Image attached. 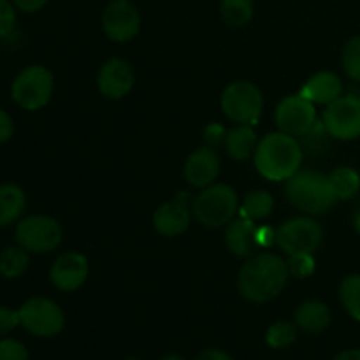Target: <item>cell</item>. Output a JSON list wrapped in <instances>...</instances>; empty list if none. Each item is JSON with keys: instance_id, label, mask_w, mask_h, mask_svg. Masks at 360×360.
I'll return each mask as SVG.
<instances>
[{"instance_id": "cell-26", "label": "cell", "mask_w": 360, "mask_h": 360, "mask_svg": "<svg viewBox=\"0 0 360 360\" xmlns=\"http://www.w3.org/2000/svg\"><path fill=\"white\" fill-rule=\"evenodd\" d=\"M340 297L347 311L360 322V274H350L340 287Z\"/></svg>"}, {"instance_id": "cell-24", "label": "cell", "mask_w": 360, "mask_h": 360, "mask_svg": "<svg viewBox=\"0 0 360 360\" xmlns=\"http://www.w3.org/2000/svg\"><path fill=\"white\" fill-rule=\"evenodd\" d=\"M28 267V252L23 246H9L0 253V274L4 278L21 276Z\"/></svg>"}, {"instance_id": "cell-30", "label": "cell", "mask_w": 360, "mask_h": 360, "mask_svg": "<svg viewBox=\"0 0 360 360\" xmlns=\"http://www.w3.org/2000/svg\"><path fill=\"white\" fill-rule=\"evenodd\" d=\"M0 360H28V352L20 341L2 340L0 341Z\"/></svg>"}, {"instance_id": "cell-34", "label": "cell", "mask_w": 360, "mask_h": 360, "mask_svg": "<svg viewBox=\"0 0 360 360\" xmlns=\"http://www.w3.org/2000/svg\"><path fill=\"white\" fill-rule=\"evenodd\" d=\"M255 239L259 248H269V246H273L276 243V231L273 227H269V225L257 227Z\"/></svg>"}, {"instance_id": "cell-14", "label": "cell", "mask_w": 360, "mask_h": 360, "mask_svg": "<svg viewBox=\"0 0 360 360\" xmlns=\"http://www.w3.org/2000/svg\"><path fill=\"white\" fill-rule=\"evenodd\" d=\"M51 283L62 292H74L86 281L88 260L77 252H69L60 255L49 271Z\"/></svg>"}, {"instance_id": "cell-6", "label": "cell", "mask_w": 360, "mask_h": 360, "mask_svg": "<svg viewBox=\"0 0 360 360\" xmlns=\"http://www.w3.org/2000/svg\"><path fill=\"white\" fill-rule=\"evenodd\" d=\"M262 91L250 81L231 83L221 94V109L225 116L238 125H255L262 115Z\"/></svg>"}, {"instance_id": "cell-36", "label": "cell", "mask_w": 360, "mask_h": 360, "mask_svg": "<svg viewBox=\"0 0 360 360\" xmlns=\"http://www.w3.org/2000/svg\"><path fill=\"white\" fill-rule=\"evenodd\" d=\"M48 0H13L14 6L18 7L23 13H35V11H41L46 6Z\"/></svg>"}, {"instance_id": "cell-37", "label": "cell", "mask_w": 360, "mask_h": 360, "mask_svg": "<svg viewBox=\"0 0 360 360\" xmlns=\"http://www.w3.org/2000/svg\"><path fill=\"white\" fill-rule=\"evenodd\" d=\"M197 360H232L231 355L225 354L221 350H206L204 354L199 355Z\"/></svg>"}, {"instance_id": "cell-20", "label": "cell", "mask_w": 360, "mask_h": 360, "mask_svg": "<svg viewBox=\"0 0 360 360\" xmlns=\"http://www.w3.org/2000/svg\"><path fill=\"white\" fill-rule=\"evenodd\" d=\"M257 134L252 125H238L225 136V151L234 160H246L257 150Z\"/></svg>"}, {"instance_id": "cell-12", "label": "cell", "mask_w": 360, "mask_h": 360, "mask_svg": "<svg viewBox=\"0 0 360 360\" xmlns=\"http://www.w3.org/2000/svg\"><path fill=\"white\" fill-rule=\"evenodd\" d=\"M102 28L115 42H129L139 34V11L129 0H112L102 14Z\"/></svg>"}, {"instance_id": "cell-19", "label": "cell", "mask_w": 360, "mask_h": 360, "mask_svg": "<svg viewBox=\"0 0 360 360\" xmlns=\"http://www.w3.org/2000/svg\"><path fill=\"white\" fill-rule=\"evenodd\" d=\"M295 323L302 330L319 334L330 323V309L320 301H304L295 309Z\"/></svg>"}, {"instance_id": "cell-2", "label": "cell", "mask_w": 360, "mask_h": 360, "mask_svg": "<svg viewBox=\"0 0 360 360\" xmlns=\"http://www.w3.org/2000/svg\"><path fill=\"white\" fill-rule=\"evenodd\" d=\"M253 162L260 176L269 181H287L301 169L302 148L295 137L278 130L259 141Z\"/></svg>"}, {"instance_id": "cell-23", "label": "cell", "mask_w": 360, "mask_h": 360, "mask_svg": "<svg viewBox=\"0 0 360 360\" xmlns=\"http://www.w3.org/2000/svg\"><path fill=\"white\" fill-rule=\"evenodd\" d=\"M330 185L338 199L348 200L355 197L360 190V174L352 167H338L329 174Z\"/></svg>"}, {"instance_id": "cell-15", "label": "cell", "mask_w": 360, "mask_h": 360, "mask_svg": "<svg viewBox=\"0 0 360 360\" xmlns=\"http://www.w3.org/2000/svg\"><path fill=\"white\" fill-rule=\"evenodd\" d=\"M188 192H181V195L176 197L171 202H165L155 211L153 225L158 234L165 238H176L181 236L188 229L192 221V213L188 210Z\"/></svg>"}, {"instance_id": "cell-27", "label": "cell", "mask_w": 360, "mask_h": 360, "mask_svg": "<svg viewBox=\"0 0 360 360\" xmlns=\"http://www.w3.org/2000/svg\"><path fill=\"white\" fill-rule=\"evenodd\" d=\"M297 338L295 327L288 322H276L267 330L266 341L271 348H287Z\"/></svg>"}, {"instance_id": "cell-22", "label": "cell", "mask_w": 360, "mask_h": 360, "mask_svg": "<svg viewBox=\"0 0 360 360\" xmlns=\"http://www.w3.org/2000/svg\"><path fill=\"white\" fill-rule=\"evenodd\" d=\"M274 207V199L266 190H253L245 197L243 204L239 206V217L248 218V220L259 221L271 214Z\"/></svg>"}, {"instance_id": "cell-35", "label": "cell", "mask_w": 360, "mask_h": 360, "mask_svg": "<svg viewBox=\"0 0 360 360\" xmlns=\"http://www.w3.org/2000/svg\"><path fill=\"white\" fill-rule=\"evenodd\" d=\"M13 132H14L13 120H11V116L7 115L6 111L0 109V144L7 143V141L13 137Z\"/></svg>"}, {"instance_id": "cell-40", "label": "cell", "mask_w": 360, "mask_h": 360, "mask_svg": "<svg viewBox=\"0 0 360 360\" xmlns=\"http://www.w3.org/2000/svg\"><path fill=\"white\" fill-rule=\"evenodd\" d=\"M162 360H183V359L178 357V355H167V357H164Z\"/></svg>"}, {"instance_id": "cell-3", "label": "cell", "mask_w": 360, "mask_h": 360, "mask_svg": "<svg viewBox=\"0 0 360 360\" xmlns=\"http://www.w3.org/2000/svg\"><path fill=\"white\" fill-rule=\"evenodd\" d=\"M285 195L295 210L306 214H322L336 204L338 195L329 176L319 171H301L285 181Z\"/></svg>"}, {"instance_id": "cell-25", "label": "cell", "mask_w": 360, "mask_h": 360, "mask_svg": "<svg viewBox=\"0 0 360 360\" xmlns=\"http://www.w3.org/2000/svg\"><path fill=\"white\" fill-rule=\"evenodd\" d=\"M221 18L231 27H245L253 18L252 0H221Z\"/></svg>"}, {"instance_id": "cell-31", "label": "cell", "mask_w": 360, "mask_h": 360, "mask_svg": "<svg viewBox=\"0 0 360 360\" xmlns=\"http://www.w3.org/2000/svg\"><path fill=\"white\" fill-rule=\"evenodd\" d=\"M16 25V11L9 0H0V37H6Z\"/></svg>"}, {"instance_id": "cell-7", "label": "cell", "mask_w": 360, "mask_h": 360, "mask_svg": "<svg viewBox=\"0 0 360 360\" xmlns=\"http://www.w3.org/2000/svg\"><path fill=\"white\" fill-rule=\"evenodd\" d=\"M62 227L51 217L35 214L18 221L16 243L32 253H49L62 243Z\"/></svg>"}, {"instance_id": "cell-41", "label": "cell", "mask_w": 360, "mask_h": 360, "mask_svg": "<svg viewBox=\"0 0 360 360\" xmlns=\"http://www.w3.org/2000/svg\"><path fill=\"white\" fill-rule=\"evenodd\" d=\"M127 360H137V359H127Z\"/></svg>"}, {"instance_id": "cell-29", "label": "cell", "mask_w": 360, "mask_h": 360, "mask_svg": "<svg viewBox=\"0 0 360 360\" xmlns=\"http://www.w3.org/2000/svg\"><path fill=\"white\" fill-rule=\"evenodd\" d=\"M287 267L288 273L295 278L311 276L313 271H315V259H313V253H295V255H288Z\"/></svg>"}, {"instance_id": "cell-28", "label": "cell", "mask_w": 360, "mask_h": 360, "mask_svg": "<svg viewBox=\"0 0 360 360\" xmlns=\"http://www.w3.org/2000/svg\"><path fill=\"white\" fill-rule=\"evenodd\" d=\"M343 67L350 79L360 83V35L352 37L345 46Z\"/></svg>"}, {"instance_id": "cell-21", "label": "cell", "mask_w": 360, "mask_h": 360, "mask_svg": "<svg viewBox=\"0 0 360 360\" xmlns=\"http://www.w3.org/2000/svg\"><path fill=\"white\" fill-rule=\"evenodd\" d=\"M27 207V197L18 185L0 186V227L13 225L21 218Z\"/></svg>"}, {"instance_id": "cell-17", "label": "cell", "mask_w": 360, "mask_h": 360, "mask_svg": "<svg viewBox=\"0 0 360 360\" xmlns=\"http://www.w3.org/2000/svg\"><path fill=\"white\" fill-rule=\"evenodd\" d=\"M257 225L253 220L239 217L238 220H232L225 231V245L231 250L232 255L250 259L255 250H259L255 239Z\"/></svg>"}, {"instance_id": "cell-8", "label": "cell", "mask_w": 360, "mask_h": 360, "mask_svg": "<svg viewBox=\"0 0 360 360\" xmlns=\"http://www.w3.org/2000/svg\"><path fill=\"white\" fill-rule=\"evenodd\" d=\"M20 322L34 336L51 338L63 329L65 316L56 302L46 297H34L20 308Z\"/></svg>"}, {"instance_id": "cell-5", "label": "cell", "mask_w": 360, "mask_h": 360, "mask_svg": "<svg viewBox=\"0 0 360 360\" xmlns=\"http://www.w3.org/2000/svg\"><path fill=\"white\" fill-rule=\"evenodd\" d=\"M53 88V74L42 65H30L18 74L11 86V94L20 108L37 111L51 101Z\"/></svg>"}, {"instance_id": "cell-16", "label": "cell", "mask_w": 360, "mask_h": 360, "mask_svg": "<svg viewBox=\"0 0 360 360\" xmlns=\"http://www.w3.org/2000/svg\"><path fill=\"white\" fill-rule=\"evenodd\" d=\"M185 179L195 188H206L213 185L214 179L220 174V157L214 148L204 146L193 151L185 162L183 169Z\"/></svg>"}, {"instance_id": "cell-13", "label": "cell", "mask_w": 360, "mask_h": 360, "mask_svg": "<svg viewBox=\"0 0 360 360\" xmlns=\"http://www.w3.org/2000/svg\"><path fill=\"white\" fill-rule=\"evenodd\" d=\"M136 83L134 69L127 60L111 58L101 67L97 76L98 90L108 98H123L130 94Z\"/></svg>"}, {"instance_id": "cell-4", "label": "cell", "mask_w": 360, "mask_h": 360, "mask_svg": "<svg viewBox=\"0 0 360 360\" xmlns=\"http://www.w3.org/2000/svg\"><path fill=\"white\" fill-rule=\"evenodd\" d=\"M192 213L204 227H224L239 213L238 193L229 185H210L192 200Z\"/></svg>"}, {"instance_id": "cell-10", "label": "cell", "mask_w": 360, "mask_h": 360, "mask_svg": "<svg viewBox=\"0 0 360 360\" xmlns=\"http://www.w3.org/2000/svg\"><path fill=\"white\" fill-rule=\"evenodd\" d=\"M274 122H276L280 132L288 134L292 137L308 136L316 127L315 104L302 97L301 94L288 95L278 104Z\"/></svg>"}, {"instance_id": "cell-18", "label": "cell", "mask_w": 360, "mask_h": 360, "mask_svg": "<svg viewBox=\"0 0 360 360\" xmlns=\"http://www.w3.org/2000/svg\"><path fill=\"white\" fill-rule=\"evenodd\" d=\"M299 94L313 104L329 105L343 95V83L334 72H319L306 81Z\"/></svg>"}, {"instance_id": "cell-32", "label": "cell", "mask_w": 360, "mask_h": 360, "mask_svg": "<svg viewBox=\"0 0 360 360\" xmlns=\"http://www.w3.org/2000/svg\"><path fill=\"white\" fill-rule=\"evenodd\" d=\"M20 323V311H14V309L0 306V336L16 329Z\"/></svg>"}, {"instance_id": "cell-33", "label": "cell", "mask_w": 360, "mask_h": 360, "mask_svg": "<svg viewBox=\"0 0 360 360\" xmlns=\"http://www.w3.org/2000/svg\"><path fill=\"white\" fill-rule=\"evenodd\" d=\"M225 136H227V132H225V129L220 123H211V125L206 127V130H204V143L210 148L221 146V144L225 143Z\"/></svg>"}, {"instance_id": "cell-1", "label": "cell", "mask_w": 360, "mask_h": 360, "mask_svg": "<svg viewBox=\"0 0 360 360\" xmlns=\"http://www.w3.org/2000/svg\"><path fill=\"white\" fill-rule=\"evenodd\" d=\"M287 262L276 253H259L241 267L238 288L245 299L252 302H267L283 292L287 285Z\"/></svg>"}, {"instance_id": "cell-9", "label": "cell", "mask_w": 360, "mask_h": 360, "mask_svg": "<svg viewBox=\"0 0 360 360\" xmlns=\"http://www.w3.org/2000/svg\"><path fill=\"white\" fill-rule=\"evenodd\" d=\"M323 129L329 136L341 141L360 137V97L341 95L323 111Z\"/></svg>"}, {"instance_id": "cell-39", "label": "cell", "mask_w": 360, "mask_h": 360, "mask_svg": "<svg viewBox=\"0 0 360 360\" xmlns=\"http://www.w3.org/2000/svg\"><path fill=\"white\" fill-rule=\"evenodd\" d=\"M354 225H355V231L359 232V236H360V211L357 214H355V218H354Z\"/></svg>"}, {"instance_id": "cell-38", "label": "cell", "mask_w": 360, "mask_h": 360, "mask_svg": "<svg viewBox=\"0 0 360 360\" xmlns=\"http://www.w3.org/2000/svg\"><path fill=\"white\" fill-rule=\"evenodd\" d=\"M334 360H360V350H347L341 352Z\"/></svg>"}, {"instance_id": "cell-11", "label": "cell", "mask_w": 360, "mask_h": 360, "mask_svg": "<svg viewBox=\"0 0 360 360\" xmlns=\"http://www.w3.org/2000/svg\"><path fill=\"white\" fill-rule=\"evenodd\" d=\"M322 243V227L308 217L292 218L276 231V245L287 255L315 253Z\"/></svg>"}]
</instances>
